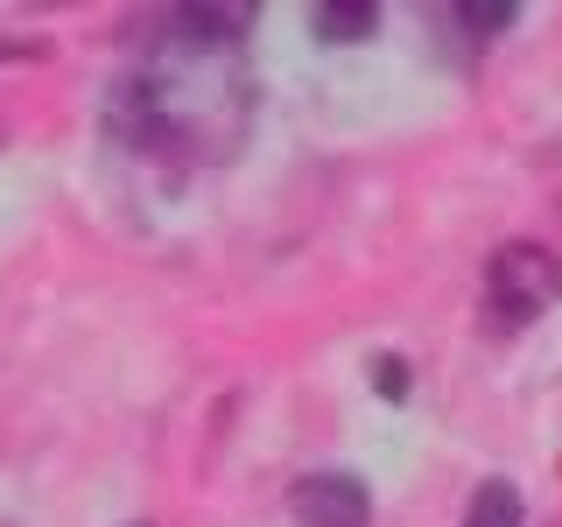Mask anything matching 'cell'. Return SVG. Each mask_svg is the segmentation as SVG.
<instances>
[{"label": "cell", "mask_w": 562, "mask_h": 527, "mask_svg": "<svg viewBox=\"0 0 562 527\" xmlns=\"http://www.w3.org/2000/svg\"><path fill=\"white\" fill-rule=\"evenodd\" d=\"M310 22H316L324 43H366V35L380 29V8H373V0H316Z\"/></svg>", "instance_id": "obj_4"}, {"label": "cell", "mask_w": 562, "mask_h": 527, "mask_svg": "<svg viewBox=\"0 0 562 527\" xmlns=\"http://www.w3.org/2000/svg\"><path fill=\"white\" fill-rule=\"evenodd\" d=\"M408 359H394V351H380L373 359V394H386V401H408Z\"/></svg>", "instance_id": "obj_7"}, {"label": "cell", "mask_w": 562, "mask_h": 527, "mask_svg": "<svg viewBox=\"0 0 562 527\" xmlns=\"http://www.w3.org/2000/svg\"><path fill=\"white\" fill-rule=\"evenodd\" d=\"M246 22L254 8H169L155 49L105 92V134L155 155H233L246 134Z\"/></svg>", "instance_id": "obj_1"}, {"label": "cell", "mask_w": 562, "mask_h": 527, "mask_svg": "<svg viewBox=\"0 0 562 527\" xmlns=\"http://www.w3.org/2000/svg\"><path fill=\"white\" fill-rule=\"evenodd\" d=\"M289 514H295V527H366L373 520V492L351 471H310L289 492Z\"/></svg>", "instance_id": "obj_3"}, {"label": "cell", "mask_w": 562, "mask_h": 527, "mask_svg": "<svg viewBox=\"0 0 562 527\" xmlns=\"http://www.w3.org/2000/svg\"><path fill=\"white\" fill-rule=\"evenodd\" d=\"M520 520H527V506H520V492L506 485V479H485L479 492H471L464 527H520Z\"/></svg>", "instance_id": "obj_5"}, {"label": "cell", "mask_w": 562, "mask_h": 527, "mask_svg": "<svg viewBox=\"0 0 562 527\" xmlns=\"http://www.w3.org/2000/svg\"><path fill=\"white\" fill-rule=\"evenodd\" d=\"M555 295H562V260L549 254V246L514 239V246L492 254V268H485V310H492V324L527 330L535 316L555 310Z\"/></svg>", "instance_id": "obj_2"}, {"label": "cell", "mask_w": 562, "mask_h": 527, "mask_svg": "<svg viewBox=\"0 0 562 527\" xmlns=\"http://www.w3.org/2000/svg\"><path fill=\"white\" fill-rule=\"evenodd\" d=\"M443 22H457L464 35H479V43H485V35L514 29L520 8H514V0H457V8H443Z\"/></svg>", "instance_id": "obj_6"}]
</instances>
